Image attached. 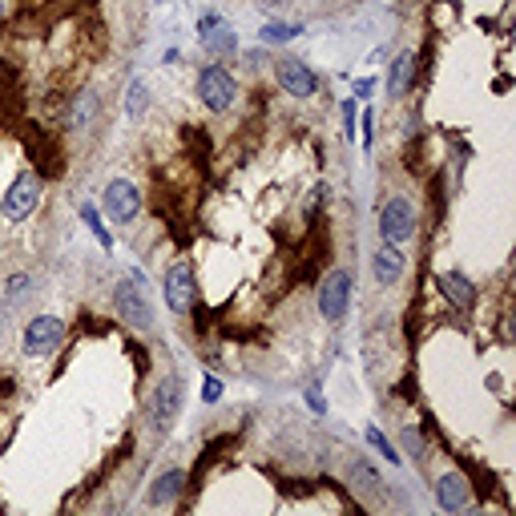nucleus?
<instances>
[{
	"label": "nucleus",
	"mask_w": 516,
	"mask_h": 516,
	"mask_svg": "<svg viewBox=\"0 0 516 516\" xmlns=\"http://www.w3.org/2000/svg\"><path fill=\"white\" fill-rule=\"evenodd\" d=\"M198 97H202V106L206 109L226 114V109L234 106V97H238L234 73H230L226 65H206V69L198 73Z\"/></svg>",
	"instance_id": "f257e3e1"
},
{
	"label": "nucleus",
	"mask_w": 516,
	"mask_h": 516,
	"mask_svg": "<svg viewBox=\"0 0 516 516\" xmlns=\"http://www.w3.org/2000/svg\"><path fill=\"white\" fill-rule=\"evenodd\" d=\"M36 202H41V178H36L33 170H25V174H17V178H12V186L4 190L0 210H4V218H9V222H20V218H28V214L36 210Z\"/></svg>",
	"instance_id": "f03ea898"
},
{
	"label": "nucleus",
	"mask_w": 516,
	"mask_h": 516,
	"mask_svg": "<svg viewBox=\"0 0 516 516\" xmlns=\"http://www.w3.org/2000/svg\"><path fill=\"white\" fill-rule=\"evenodd\" d=\"M379 234H384V242H408L416 234V210H411V202L392 198L379 206Z\"/></svg>",
	"instance_id": "7ed1b4c3"
},
{
	"label": "nucleus",
	"mask_w": 516,
	"mask_h": 516,
	"mask_svg": "<svg viewBox=\"0 0 516 516\" xmlns=\"http://www.w3.org/2000/svg\"><path fill=\"white\" fill-rule=\"evenodd\" d=\"M106 210L117 226H130V222L141 214V194L130 178H114V182L106 186Z\"/></svg>",
	"instance_id": "20e7f679"
},
{
	"label": "nucleus",
	"mask_w": 516,
	"mask_h": 516,
	"mask_svg": "<svg viewBox=\"0 0 516 516\" xmlns=\"http://www.w3.org/2000/svg\"><path fill=\"white\" fill-rule=\"evenodd\" d=\"M347 303H351V274L347 271H331L319 287V315L327 323H339L347 315Z\"/></svg>",
	"instance_id": "39448f33"
},
{
	"label": "nucleus",
	"mask_w": 516,
	"mask_h": 516,
	"mask_svg": "<svg viewBox=\"0 0 516 516\" xmlns=\"http://www.w3.org/2000/svg\"><path fill=\"white\" fill-rule=\"evenodd\" d=\"M61 339H65V319L36 315L33 323L25 327V355H49Z\"/></svg>",
	"instance_id": "423d86ee"
},
{
	"label": "nucleus",
	"mask_w": 516,
	"mask_h": 516,
	"mask_svg": "<svg viewBox=\"0 0 516 516\" xmlns=\"http://www.w3.org/2000/svg\"><path fill=\"white\" fill-rule=\"evenodd\" d=\"M117 315L130 327H138V331H146V327L154 323V311H149L146 295L138 290V282H130V279L117 282Z\"/></svg>",
	"instance_id": "0eeeda50"
},
{
	"label": "nucleus",
	"mask_w": 516,
	"mask_h": 516,
	"mask_svg": "<svg viewBox=\"0 0 516 516\" xmlns=\"http://www.w3.org/2000/svg\"><path fill=\"white\" fill-rule=\"evenodd\" d=\"M162 295H166V306L174 311V315H186V311H190V306H194V271H190V263H178L174 271L166 274Z\"/></svg>",
	"instance_id": "6e6552de"
},
{
	"label": "nucleus",
	"mask_w": 516,
	"mask_h": 516,
	"mask_svg": "<svg viewBox=\"0 0 516 516\" xmlns=\"http://www.w3.org/2000/svg\"><path fill=\"white\" fill-rule=\"evenodd\" d=\"M274 77H279V85L287 89L290 97H311L319 89V77L306 69L303 61H295V57H282V61H274Z\"/></svg>",
	"instance_id": "1a4fd4ad"
},
{
	"label": "nucleus",
	"mask_w": 516,
	"mask_h": 516,
	"mask_svg": "<svg viewBox=\"0 0 516 516\" xmlns=\"http://www.w3.org/2000/svg\"><path fill=\"white\" fill-rule=\"evenodd\" d=\"M178 408H182V379H166L154 392V400H149V420H154V428H170L178 420Z\"/></svg>",
	"instance_id": "9d476101"
},
{
	"label": "nucleus",
	"mask_w": 516,
	"mask_h": 516,
	"mask_svg": "<svg viewBox=\"0 0 516 516\" xmlns=\"http://www.w3.org/2000/svg\"><path fill=\"white\" fill-rule=\"evenodd\" d=\"M436 500H440V508H444V512H464V508H468V484H464V476H456V472L440 476Z\"/></svg>",
	"instance_id": "9b49d317"
},
{
	"label": "nucleus",
	"mask_w": 516,
	"mask_h": 516,
	"mask_svg": "<svg viewBox=\"0 0 516 516\" xmlns=\"http://www.w3.org/2000/svg\"><path fill=\"white\" fill-rule=\"evenodd\" d=\"M182 484H186V472L182 468H166V472L154 480V488H149V504L154 508H166V504H174L178 500V492H182Z\"/></svg>",
	"instance_id": "f8f14e48"
},
{
	"label": "nucleus",
	"mask_w": 516,
	"mask_h": 516,
	"mask_svg": "<svg viewBox=\"0 0 516 516\" xmlns=\"http://www.w3.org/2000/svg\"><path fill=\"white\" fill-rule=\"evenodd\" d=\"M202 28H206V36H202V44H206V53L222 57V53H234L238 49V36L230 25H218V20H202Z\"/></svg>",
	"instance_id": "ddd939ff"
},
{
	"label": "nucleus",
	"mask_w": 516,
	"mask_h": 516,
	"mask_svg": "<svg viewBox=\"0 0 516 516\" xmlns=\"http://www.w3.org/2000/svg\"><path fill=\"white\" fill-rule=\"evenodd\" d=\"M400 274H403V254L395 250V242H384L376 250V282L379 287H392Z\"/></svg>",
	"instance_id": "4468645a"
},
{
	"label": "nucleus",
	"mask_w": 516,
	"mask_h": 516,
	"mask_svg": "<svg viewBox=\"0 0 516 516\" xmlns=\"http://www.w3.org/2000/svg\"><path fill=\"white\" fill-rule=\"evenodd\" d=\"M440 290H444V298L452 306H460V311H468V306L476 303V290L464 274H440Z\"/></svg>",
	"instance_id": "2eb2a0df"
},
{
	"label": "nucleus",
	"mask_w": 516,
	"mask_h": 516,
	"mask_svg": "<svg viewBox=\"0 0 516 516\" xmlns=\"http://www.w3.org/2000/svg\"><path fill=\"white\" fill-rule=\"evenodd\" d=\"M408 77H411V53H400L392 65V77H387V93H403Z\"/></svg>",
	"instance_id": "dca6fc26"
},
{
	"label": "nucleus",
	"mask_w": 516,
	"mask_h": 516,
	"mask_svg": "<svg viewBox=\"0 0 516 516\" xmlns=\"http://www.w3.org/2000/svg\"><path fill=\"white\" fill-rule=\"evenodd\" d=\"M93 109H97V97H93V93H81L77 109H73V117H69L73 130H85V125L93 122Z\"/></svg>",
	"instance_id": "f3484780"
},
{
	"label": "nucleus",
	"mask_w": 516,
	"mask_h": 516,
	"mask_svg": "<svg viewBox=\"0 0 516 516\" xmlns=\"http://www.w3.org/2000/svg\"><path fill=\"white\" fill-rule=\"evenodd\" d=\"M125 109H130V117H141V114H146V85H141V81H130V97H125Z\"/></svg>",
	"instance_id": "a211bd4d"
},
{
	"label": "nucleus",
	"mask_w": 516,
	"mask_h": 516,
	"mask_svg": "<svg viewBox=\"0 0 516 516\" xmlns=\"http://www.w3.org/2000/svg\"><path fill=\"white\" fill-rule=\"evenodd\" d=\"M298 33H303L298 25H266L258 36H263V41H271V44H282V41H290V36H298Z\"/></svg>",
	"instance_id": "6ab92c4d"
},
{
	"label": "nucleus",
	"mask_w": 516,
	"mask_h": 516,
	"mask_svg": "<svg viewBox=\"0 0 516 516\" xmlns=\"http://www.w3.org/2000/svg\"><path fill=\"white\" fill-rule=\"evenodd\" d=\"M351 476H359V480H363V488H379V472L371 468L368 460H355V464H351Z\"/></svg>",
	"instance_id": "aec40b11"
},
{
	"label": "nucleus",
	"mask_w": 516,
	"mask_h": 516,
	"mask_svg": "<svg viewBox=\"0 0 516 516\" xmlns=\"http://www.w3.org/2000/svg\"><path fill=\"white\" fill-rule=\"evenodd\" d=\"M368 444H371V448H379V452H384L392 464H400V452H395V448L387 444V436H384V432H376V428H371V432H368Z\"/></svg>",
	"instance_id": "412c9836"
},
{
	"label": "nucleus",
	"mask_w": 516,
	"mask_h": 516,
	"mask_svg": "<svg viewBox=\"0 0 516 516\" xmlns=\"http://www.w3.org/2000/svg\"><path fill=\"white\" fill-rule=\"evenodd\" d=\"M28 282H33L28 274H12V279H9V298H20V295H25Z\"/></svg>",
	"instance_id": "4be33fe9"
},
{
	"label": "nucleus",
	"mask_w": 516,
	"mask_h": 516,
	"mask_svg": "<svg viewBox=\"0 0 516 516\" xmlns=\"http://www.w3.org/2000/svg\"><path fill=\"white\" fill-rule=\"evenodd\" d=\"M218 395H222V384H218V379H206V384H202V400H206V403H214V400H218Z\"/></svg>",
	"instance_id": "5701e85b"
},
{
	"label": "nucleus",
	"mask_w": 516,
	"mask_h": 516,
	"mask_svg": "<svg viewBox=\"0 0 516 516\" xmlns=\"http://www.w3.org/2000/svg\"><path fill=\"white\" fill-rule=\"evenodd\" d=\"M403 440H408L411 456H416V460H420V456H424V436H420V432H408V436H403Z\"/></svg>",
	"instance_id": "b1692460"
},
{
	"label": "nucleus",
	"mask_w": 516,
	"mask_h": 516,
	"mask_svg": "<svg viewBox=\"0 0 516 516\" xmlns=\"http://www.w3.org/2000/svg\"><path fill=\"white\" fill-rule=\"evenodd\" d=\"M0 20H4V0H0Z\"/></svg>",
	"instance_id": "393cba45"
}]
</instances>
